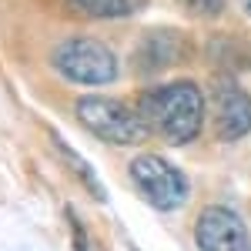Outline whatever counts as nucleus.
<instances>
[{"mask_svg":"<svg viewBox=\"0 0 251 251\" xmlns=\"http://www.w3.org/2000/svg\"><path fill=\"white\" fill-rule=\"evenodd\" d=\"M137 114L151 134H161L168 144H188L201 134L204 124V94L194 80H171L148 87L137 97Z\"/></svg>","mask_w":251,"mask_h":251,"instance_id":"obj_1","label":"nucleus"},{"mask_svg":"<svg viewBox=\"0 0 251 251\" xmlns=\"http://www.w3.org/2000/svg\"><path fill=\"white\" fill-rule=\"evenodd\" d=\"M50 67L71 84L104 87L117 80V54L97 37H67L50 50Z\"/></svg>","mask_w":251,"mask_h":251,"instance_id":"obj_2","label":"nucleus"},{"mask_svg":"<svg viewBox=\"0 0 251 251\" xmlns=\"http://www.w3.org/2000/svg\"><path fill=\"white\" fill-rule=\"evenodd\" d=\"M74 117L94 137L107 141V144H141L144 137L151 134L134 107H127V104H121L114 97H104V94L77 97Z\"/></svg>","mask_w":251,"mask_h":251,"instance_id":"obj_3","label":"nucleus"},{"mask_svg":"<svg viewBox=\"0 0 251 251\" xmlns=\"http://www.w3.org/2000/svg\"><path fill=\"white\" fill-rule=\"evenodd\" d=\"M131 181H134L137 194L157 208V211H177L188 204V194H191V184L181 168H174L168 157L161 154H137L131 161Z\"/></svg>","mask_w":251,"mask_h":251,"instance_id":"obj_4","label":"nucleus"},{"mask_svg":"<svg viewBox=\"0 0 251 251\" xmlns=\"http://www.w3.org/2000/svg\"><path fill=\"white\" fill-rule=\"evenodd\" d=\"M194 245L198 251H251V234L238 211L211 204L194 221Z\"/></svg>","mask_w":251,"mask_h":251,"instance_id":"obj_5","label":"nucleus"},{"mask_svg":"<svg viewBox=\"0 0 251 251\" xmlns=\"http://www.w3.org/2000/svg\"><path fill=\"white\" fill-rule=\"evenodd\" d=\"M214 131L221 141H241L251 134V94L241 91L234 80H218L211 91Z\"/></svg>","mask_w":251,"mask_h":251,"instance_id":"obj_6","label":"nucleus"},{"mask_svg":"<svg viewBox=\"0 0 251 251\" xmlns=\"http://www.w3.org/2000/svg\"><path fill=\"white\" fill-rule=\"evenodd\" d=\"M184 34L181 30H171V27H151L144 30L141 40L134 47V71L137 74H161L174 64L184 60Z\"/></svg>","mask_w":251,"mask_h":251,"instance_id":"obj_7","label":"nucleus"},{"mask_svg":"<svg viewBox=\"0 0 251 251\" xmlns=\"http://www.w3.org/2000/svg\"><path fill=\"white\" fill-rule=\"evenodd\" d=\"M50 144H54L57 157L64 161V164H67V168H71V174H74L80 184H84L87 191L94 194L100 204H107V191H104V184H100V177H97L94 168H91V164H87V161H84V157H80L77 151H74V148H71V144H67V141L57 134V131H50Z\"/></svg>","mask_w":251,"mask_h":251,"instance_id":"obj_8","label":"nucleus"},{"mask_svg":"<svg viewBox=\"0 0 251 251\" xmlns=\"http://www.w3.org/2000/svg\"><path fill=\"white\" fill-rule=\"evenodd\" d=\"M71 3L91 20H124L137 14L148 0H71Z\"/></svg>","mask_w":251,"mask_h":251,"instance_id":"obj_9","label":"nucleus"},{"mask_svg":"<svg viewBox=\"0 0 251 251\" xmlns=\"http://www.w3.org/2000/svg\"><path fill=\"white\" fill-rule=\"evenodd\" d=\"M177 3H181L188 14H194V17H218L228 0H177Z\"/></svg>","mask_w":251,"mask_h":251,"instance_id":"obj_10","label":"nucleus"},{"mask_svg":"<svg viewBox=\"0 0 251 251\" xmlns=\"http://www.w3.org/2000/svg\"><path fill=\"white\" fill-rule=\"evenodd\" d=\"M67 218H71V228H74V248L77 251H87V241H84V225H80V218L74 211H67Z\"/></svg>","mask_w":251,"mask_h":251,"instance_id":"obj_11","label":"nucleus"},{"mask_svg":"<svg viewBox=\"0 0 251 251\" xmlns=\"http://www.w3.org/2000/svg\"><path fill=\"white\" fill-rule=\"evenodd\" d=\"M238 7H241V10H245V14L251 17V0H238Z\"/></svg>","mask_w":251,"mask_h":251,"instance_id":"obj_12","label":"nucleus"}]
</instances>
